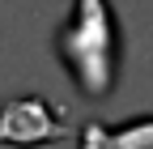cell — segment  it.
Returning <instances> with one entry per match:
<instances>
[{
  "label": "cell",
  "instance_id": "1",
  "mask_svg": "<svg viewBox=\"0 0 153 149\" xmlns=\"http://www.w3.org/2000/svg\"><path fill=\"white\" fill-rule=\"evenodd\" d=\"M51 51L68 72L72 89L89 102H102L123 77V22L106 0H76L51 34Z\"/></svg>",
  "mask_w": 153,
  "mask_h": 149
},
{
  "label": "cell",
  "instance_id": "2",
  "mask_svg": "<svg viewBox=\"0 0 153 149\" xmlns=\"http://www.w3.org/2000/svg\"><path fill=\"white\" fill-rule=\"evenodd\" d=\"M68 136V111L47 94H13L0 102V145L4 149H43Z\"/></svg>",
  "mask_w": 153,
  "mask_h": 149
},
{
  "label": "cell",
  "instance_id": "3",
  "mask_svg": "<svg viewBox=\"0 0 153 149\" xmlns=\"http://www.w3.org/2000/svg\"><path fill=\"white\" fill-rule=\"evenodd\" d=\"M76 149H153V111L128 119H85Z\"/></svg>",
  "mask_w": 153,
  "mask_h": 149
}]
</instances>
